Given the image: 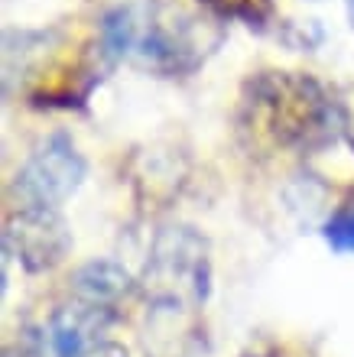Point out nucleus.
I'll return each mask as SVG.
<instances>
[{
    "label": "nucleus",
    "mask_w": 354,
    "mask_h": 357,
    "mask_svg": "<svg viewBox=\"0 0 354 357\" xmlns=\"http://www.w3.org/2000/svg\"><path fill=\"white\" fill-rule=\"evenodd\" d=\"M241 123L280 150L312 156L348 133V107L309 72L263 68L241 88Z\"/></svg>",
    "instance_id": "obj_1"
},
{
    "label": "nucleus",
    "mask_w": 354,
    "mask_h": 357,
    "mask_svg": "<svg viewBox=\"0 0 354 357\" xmlns=\"http://www.w3.org/2000/svg\"><path fill=\"white\" fill-rule=\"evenodd\" d=\"M214 20L189 13L172 0L137 3V43L131 59L159 78H189L221 46Z\"/></svg>",
    "instance_id": "obj_2"
},
{
    "label": "nucleus",
    "mask_w": 354,
    "mask_h": 357,
    "mask_svg": "<svg viewBox=\"0 0 354 357\" xmlns=\"http://www.w3.org/2000/svg\"><path fill=\"white\" fill-rule=\"evenodd\" d=\"M143 292L159 309H198L212 292V250L205 234L189 225L156 231L143 270Z\"/></svg>",
    "instance_id": "obj_3"
},
{
    "label": "nucleus",
    "mask_w": 354,
    "mask_h": 357,
    "mask_svg": "<svg viewBox=\"0 0 354 357\" xmlns=\"http://www.w3.org/2000/svg\"><path fill=\"white\" fill-rule=\"evenodd\" d=\"M88 162L68 133H49L10 182L13 208H62V202L82 188Z\"/></svg>",
    "instance_id": "obj_4"
},
{
    "label": "nucleus",
    "mask_w": 354,
    "mask_h": 357,
    "mask_svg": "<svg viewBox=\"0 0 354 357\" xmlns=\"http://www.w3.org/2000/svg\"><path fill=\"white\" fill-rule=\"evenodd\" d=\"M72 250V231L56 208H13L3 225V257L27 273L56 270Z\"/></svg>",
    "instance_id": "obj_5"
},
{
    "label": "nucleus",
    "mask_w": 354,
    "mask_h": 357,
    "mask_svg": "<svg viewBox=\"0 0 354 357\" xmlns=\"http://www.w3.org/2000/svg\"><path fill=\"white\" fill-rule=\"evenodd\" d=\"M117 319V312L94 309L88 302L68 296V302L52 315L46 328V341L52 357H84L91 348L101 344V331Z\"/></svg>",
    "instance_id": "obj_6"
},
{
    "label": "nucleus",
    "mask_w": 354,
    "mask_h": 357,
    "mask_svg": "<svg viewBox=\"0 0 354 357\" xmlns=\"http://www.w3.org/2000/svg\"><path fill=\"white\" fill-rule=\"evenodd\" d=\"M131 273L124 270L114 260H91L75 270L72 276V289L68 296L78 302H88L94 309H108L117 312V302L131 292Z\"/></svg>",
    "instance_id": "obj_7"
},
{
    "label": "nucleus",
    "mask_w": 354,
    "mask_h": 357,
    "mask_svg": "<svg viewBox=\"0 0 354 357\" xmlns=\"http://www.w3.org/2000/svg\"><path fill=\"white\" fill-rule=\"evenodd\" d=\"M214 20L244 23L251 29H267L276 17V0H198Z\"/></svg>",
    "instance_id": "obj_8"
},
{
    "label": "nucleus",
    "mask_w": 354,
    "mask_h": 357,
    "mask_svg": "<svg viewBox=\"0 0 354 357\" xmlns=\"http://www.w3.org/2000/svg\"><path fill=\"white\" fill-rule=\"evenodd\" d=\"M322 241L335 254H354V188L332 208V215L322 221Z\"/></svg>",
    "instance_id": "obj_9"
},
{
    "label": "nucleus",
    "mask_w": 354,
    "mask_h": 357,
    "mask_svg": "<svg viewBox=\"0 0 354 357\" xmlns=\"http://www.w3.org/2000/svg\"><path fill=\"white\" fill-rule=\"evenodd\" d=\"M84 357H127V351L121 348V344H111V341H101L98 348H91Z\"/></svg>",
    "instance_id": "obj_10"
},
{
    "label": "nucleus",
    "mask_w": 354,
    "mask_h": 357,
    "mask_svg": "<svg viewBox=\"0 0 354 357\" xmlns=\"http://www.w3.org/2000/svg\"><path fill=\"white\" fill-rule=\"evenodd\" d=\"M345 10H348V23L354 26V0H345Z\"/></svg>",
    "instance_id": "obj_11"
},
{
    "label": "nucleus",
    "mask_w": 354,
    "mask_h": 357,
    "mask_svg": "<svg viewBox=\"0 0 354 357\" xmlns=\"http://www.w3.org/2000/svg\"><path fill=\"white\" fill-rule=\"evenodd\" d=\"M345 140L351 143V150H354V117H351V123H348V133H345Z\"/></svg>",
    "instance_id": "obj_12"
}]
</instances>
